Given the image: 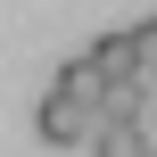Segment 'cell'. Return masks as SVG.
<instances>
[{
  "instance_id": "obj_1",
  "label": "cell",
  "mask_w": 157,
  "mask_h": 157,
  "mask_svg": "<svg viewBox=\"0 0 157 157\" xmlns=\"http://www.w3.org/2000/svg\"><path fill=\"white\" fill-rule=\"evenodd\" d=\"M91 124H99V116H91V99H83V91H66V83L50 75V91L33 99V141L75 149V141H91Z\"/></svg>"
},
{
  "instance_id": "obj_2",
  "label": "cell",
  "mask_w": 157,
  "mask_h": 157,
  "mask_svg": "<svg viewBox=\"0 0 157 157\" xmlns=\"http://www.w3.org/2000/svg\"><path fill=\"white\" fill-rule=\"evenodd\" d=\"M83 66L99 75V91H132V83H141V58H132V33H99V41L83 50Z\"/></svg>"
},
{
  "instance_id": "obj_3",
  "label": "cell",
  "mask_w": 157,
  "mask_h": 157,
  "mask_svg": "<svg viewBox=\"0 0 157 157\" xmlns=\"http://www.w3.org/2000/svg\"><path fill=\"white\" fill-rule=\"evenodd\" d=\"M149 124H91V157H149Z\"/></svg>"
},
{
  "instance_id": "obj_4",
  "label": "cell",
  "mask_w": 157,
  "mask_h": 157,
  "mask_svg": "<svg viewBox=\"0 0 157 157\" xmlns=\"http://www.w3.org/2000/svg\"><path fill=\"white\" fill-rule=\"evenodd\" d=\"M124 33H132V58H141V83H157V17L124 25Z\"/></svg>"
},
{
  "instance_id": "obj_5",
  "label": "cell",
  "mask_w": 157,
  "mask_h": 157,
  "mask_svg": "<svg viewBox=\"0 0 157 157\" xmlns=\"http://www.w3.org/2000/svg\"><path fill=\"white\" fill-rule=\"evenodd\" d=\"M141 116H149V124H157V91H149V108H141Z\"/></svg>"
},
{
  "instance_id": "obj_6",
  "label": "cell",
  "mask_w": 157,
  "mask_h": 157,
  "mask_svg": "<svg viewBox=\"0 0 157 157\" xmlns=\"http://www.w3.org/2000/svg\"><path fill=\"white\" fill-rule=\"evenodd\" d=\"M149 91H157V83H149Z\"/></svg>"
},
{
  "instance_id": "obj_7",
  "label": "cell",
  "mask_w": 157,
  "mask_h": 157,
  "mask_svg": "<svg viewBox=\"0 0 157 157\" xmlns=\"http://www.w3.org/2000/svg\"><path fill=\"white\" fill-rule=\"evenodd\" d=\"M149 157H157V149H149Z\"/></svg>"
}]
</instances>
